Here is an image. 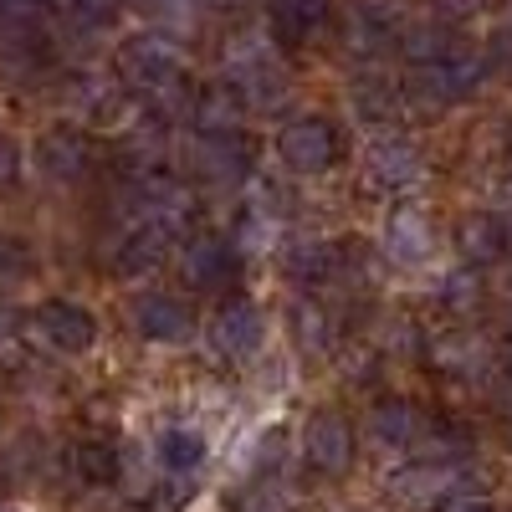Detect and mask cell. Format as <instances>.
Here are the masks:
<instances>
[{
    "label": "cell",
    "instance_id": "ba28073f",
    "mask_svg": "<svg viewBox=\"0 0 512 512\" xmlns=\"http://www.w3.org/2000/svg\"><path fill=\"white\" fill-rule=\"evenodd\" d=\"M210 338H216V349L226 359H251V354H262V344H267V318H262V308H256V303L236 297V303H226L216 313Z\"/></svg>",
    "mask_w": 512,
    "mask_h": 512
},
{
    "label": "cell",
    "instance_id": "277c9868",
    "mask_svg": "<svg viewBox=\"0 0 512 512\" xmlns=\"http://www.w3.org/2000/svg\"><path fill=\"white\" fill-rule=\"evenodd\" d=\"M31 338L52 354H88L98 344V318L82 308V303H67V297H52L31 313Z\"/></svg>",
    "mask_w": 512,
    "mask_h": 512
},
{
    "label": "cell",
    "instance_id": "52a82bcc",
    "mask_svg": "<svg viewBox=\"0 0 512 512\" xmlns=\"http://www.w3.org/2000/svg\"><path fill=\"white\" fill-rule=\"evenodd\" d=\"M303 456L318 477H344L349 472V461H354V431H349V420L338 415V410H323L308 420V431H303Z\"/></svg>",
    "mask_w": 512,
    "mask_h": 512
},
{
    "label": "cell",
    "instance_id": "d6986e66",
    "mask_svg": "<svg viewBox=\"0 0 512 512\" xmlns=\"http://www.w3.org/2000/svg\"><path fill=\"white\" fill-rule=\"evenodd\" d=\"M461 256L466 262H497V256L507 251V226H502V216H466L461 221Z\"/></svg>",
    "mask_w": 512,
    "mask_h": 512
},
{
    "label": "cell",
    "instance_id": "603a6c76",
    "mask_svg": "<svg viewBox=\"0 0 512 512\" xmlns=\"http://www.w3.org/2000/svg\"><path fill=\"white\" fill-rule=\"evenodd\" d=\"M52 6L62 11L67 26H77V31H98V26H108V16L118 11V0H52Z\"/></svg>",
    "mask_w": 512,
    "mask_h": 512
},
{
    "label": "cell",
    "instance_id": "1f68e13d",
    "mask_svg": "<svg viewBox=\"0 0 512 512\" xmlns=\"http://www.w3.org/2000/svg\"><path fill=\"white\" fill-rule=\"evenodd\" d=\"M16 262V241H6V236H0V272H6Z\"/></svg>",
    "mask_w": 512,
    "mask_h": 512
},
{
    "label": "cell",
    "instance_id": "8fae6325",
    "mask_svg": "<svg viewBox=\"0 0 512 512\" xmlns=\"http://www.w3.org/2000/svg\"><path fill=\"white\" fill-rule=\"evenodd\" d=\"M190 169L200 180H210V185H236V180L251 175V144L241 134H231V139H200L195 134Z\"/></svg>",
    "mask_w": 512,
    "mask_h": 512
},
{
    "label": "cell",
    "instance_id": "9a60e30c",
    "mask_svg": "<svg viewBox=\"0 0 512 512\" xmlns=\"http://www.w3.org/2000/svg\"><path fill=\"white\" fill-rule=\"evenodd\" d=\"M400 6H390V0H359L354 16H349V47L354 52H379V47H390V41L400 36Z\"/></svg>",
    "mask_w": 512,
    "mask_h": 512
},
{
    "label": "cell",
    "instance_id": "9c48e42d",
    "mask_svg": "<svg viewBox=\"0 0 512 512\" xmlns=\"http://www.w3.org/2000/svg\"><path fill=\"white\" fill-rule=\"evenodd\" d=\"M190 323L195 318L185 308V297H175V292H144L134 303V333L149 338V344H185Z\"/></svg>",
    "mask_w": 512,
    "mask_h": 512
},
{
    "label": "cell",
    "instance_id": "83f0119b",
    "mask_svg": "<svg viewBox=\"0 0 512 512\" xmlns=\"http://www.w3.org/2000/svg\"><path fill=\"white\" fill-rule=\"evenodd\" d=\"M21 180V144L11 134H0V190H11Z\"/></svg>",
    "mask_w": 512,
    "mask_h": 512
},
{
    "label": "cell",
    "instance_id": "d6a6232c",
    "mask_svg": "<svg viewBox=\"0 0 512 512\" xmlns=\"http://www.w3.org/2000/svg\"><path fill=\"white\" fill-rule=\"evenodd\" d=\"M0 512H11V507H0Z\"/></svg>",
    "mask_w": 512,
    "mask_h": 512
},
{
    "label": "cell",
    "instance_id": "d4e9b609",
    "mask_svg": "<svg viewBox=\"0 0 512 512\" xmlns=\"http://www.w3.org/2000/svg\"><path fill=\"white\" fill-rule=\"evenodd\" d=\"M354 103H359V113H364L369 123H390V118H395V103H400V98H395L390 88H379V82H364V88L354 93Z\"/></svg>",
    "mask_w": 512,
    "mask_h": 512
},
{
    "label": "cell",
    "instance_id": "f546056e",
    "mask_svg": "<svg viewBox=\"0 0 512 512\" xmlns=\"http://www.w3.org/2000/svg\"><path fill=\"white\" fill-rule=\"evenodd\" d=\"M441 512H497V507L487 497H477V492H456V497L441 502Z\"/></svg>",
    "mask_w": 512,
    "mask_h": 512
},
{
    "label": "cell",
    "instance_id": "7c38bea8",
    "mask_svg": "<svg viewBox=\"0 0 512 512\" xmlns=\"http://www.w3.org/2000/svg\"><path fill=\"white\" fill-rule=\"evenodd\" d=\"M241 118H246V98L231 88V82H221V88H205L190 98V123L200 139H231L241 134Z\"/></svg>",
    "mask_w": 512,
    "mask_h": 512
},
{
    "label": "cell",
    "instance_id": "7a4b0ae2",
    "mask_svg": "<svg viewBox=\"0 0 512 512\" xmlns=\"http://www.w3.org/2000/svg\"><path fill=\"white\" fill-rule=\"evenodd\" d=\"M277 159L292 169V175H328V169L344 159V139L328 118H292L277 134Z\"/></svg>",
    "mask_w": 512,
    "mask_h": 512
},
{
    "label": "cell",
    "instance_id": "2e32d148",
    "mask_svg": "<svg viewBox=\"0 0 512 512\" xmlns=\"http://www.w3.org/2000/svg\"><path fill=\"white\" fill-rule=\"evenodd\" d=\"M154 456H159V466L169 477H195L200 466H205V456H210V446H205V436L200 431H190V425H164L159 431V441H154Z\"/></svg>",
    "mask_w": 512,
    "mask_h": 512
},
{
    "label": "cell",
    "instance_id": "484cf974",
    "mask_svg": "<svg viewBox=\"0 0 512 512\" xmlns=\"http://www.w3.org/2000/svg\"><path fill=\"white\" fill-rule=\"evenodd\" d=\"M441 292H446L441 303H446L451 313H466V308H477L482 282H477V272H456V277H446V287H441Z\"/></svg>",
    "mask_w": 512,
    "mask_h": 512
},
{
    "label": "cell",
    "instance_id": "5bb4252c",
    "mask_svg": "<svg viewBox=\"0 0 512 512\" xmlns=\"http://www.w3.org/2000/svg\"><path fill=\"white\" fill-rule=\"evenodd\" d=\"M384 251H390L395 267H425L431 262V221L420 210H395L390 226H384Z\"/></svg>",
    "mask_w": 512,
    "mask_h": 512
},
{
    "label": "cell",
    "instance_id": "e0dca14e",
    "mask_svg": "<svg viewBox=\"0 0 512 512\" xmlns=\"http://www.w3.org/2000/svg\"><path fill=\"white\" fill-rule=\"evenodd\" d=\"M267 21L282 41H308L328 21V0H267Z\"/></svg>",
    "mask_w": 512,
    "mask_h": 512
},
{
    "label": "cell",
    "instance_id": "ffe728a7",
    "mask_svg": "<svg viewBox=\"0 0 512 512\" xmlns=\"http://www.w3.org/2000/svg\"><path fill=\"white\" fill-rule=\"evenodd\" d=\"M169 241H175V236H164V231H154V226H128V236L118 241V272L134 277V272L159 267V256H164Z\"/></svg>",
    "mask_w": 512,
    "mask_h": 512
},
{
    "label": "cell",
    "instance_id": "4dcf8cb0",
    "mask_svg": "<svg viewBox=\"0 0 512 512\" xmlns=\"http://www.w3.org/2000/svg\"><path fill=\"white\" fill-rule=\"evenodd\" d=\"M482 11V0H436V16L441 21H466V16H477Z\"/></svg>",
    "mask_w": 512,
    "mask_h": 512
},
{
    "label": "cell",
    "instance_id": "f1b7e54d",
    "mask_svg": "<svg viewBox=\"0 0 512 512\" xmlns=\"http://www.w3.org/2000/svg\"><path fill=\"white\" fill-rule=\"evenodd\" d=\"M241 512H292V507H287V497L267 482V487H256V492L241 502Z\"/></svg>",
    "mask_w": 512,
    "mask_h": 512
},
{
    "label": "cell",
    "instance_id": "ac0fdd59",
    "mask_svg": "<svg viewBox=\"0 0 512 512\" xmlns=\"http://www.w3.org/2000/svg\"><path fill=\"white\" fill-rule=\"evenodd\" d=\"M369 431H374V441H379V446L405 451V446L420 436V410H415L410 400H379V405H374V415H369Z\"/></svg>",
    "mask_w": 512,
    "mask_h": 512
},
{
    "label": "cell",
    "instance_id": "4fadbf2b",
    "mask_svg": "<svg viewBox=\"0 0 512 512\" xmlns=\"http://www.w3.org/2000/svg\"><path fill=\"white\" fill-rule=\"evenodd\" d=\"M231 267H236V246L221 241V236H195V241L180 251V272H185V282L200 287V292L221 287V282L231 277Z\"/></svg>",
    "mask_w": 512,
    "mask_h": 512
},
{
    "label": "cell",
    "instance_id": "6da1fadb",
    "mask_svg": "<svg viewBox=\"0 0 512 512\" xmlns=\"http://www.w3.org/2000/svg\"><path fill=\"white\" fill-rule=\"evenodd\" d=\"M113 67H118L123 88L144 93L149 103H159V108L185 103L190 108V98H185V88H190V82H185L190 77V57L180 52L175 36H164V31H134V36H123Z\"/></svg>",
    "mask_w": 512,
    "mask_h": 512
},
{
    "label": "cell",
    "instance_id": "836d02e7",
    "mask_svg": "<svg viewBox=\"0 0 512 512\" xmlns=\"http://www.w3.org/2000/svg\"><path fill=\"white\" fill-rule=\"evenodd\" d=\"M507 6H512V0H507Z\"/></svg>",
    "mask_w": 512,
    "mask_h": 512
},
{
    "label": "cell",
    "instance_id": "cb8c5ba5",
    "mask_svg": "<svg viewBox=\"0 0 512 512\" xmlns=\"http://www.w3.org/2000/svg\"><path fill=\"white\" fill-rule=\"evenodd\" d=\"M292 328H297V338L313 349V344H328V318H323V308L313 303V297H303V303H292Z\"/></svg>",
    "mask_w": 512,
    "mask_h": 512
},
{
    "label": "cell",
    "instance_id": "4316f807",
    "mask_svg": "<svg viewBox=\"0 0 512 512\" xmlns=\"http://www.w3.org/2000/svg\"><path fill=\"white\" fill-rule=\"evenodd\" d=\"M139 11H149L154 21H164V26H175V21H190L195 16V0H134Z\"/></svg>",
    "mask_w": 512,
    "mask_h": 512
},
{
    "label": "cell",
    "instance_id": "7402d4cb",
    "mask_svg": "<svg viewBox=\"0 0 512 512\" xmlns=\"http://www.w3.org/2000/svg\"><path fill=\"white\" fill-rule=\"evenodd\" d=\"M72 466H77V477L82 482H113L118 477V451L108 446V441H82L77 451H72Z\"/></svg>",
    "mask_w": 512,
    "mask_h": 512
},
{
    "label": "cell",
    "instance_id": "44dd1931",
    "mask_svg": "<svg viewBox=\"0 0 512 512\" xmlns=\"http://www.w3.org/2000/svg\"><path fill=\"white\" fill-rule=\"evenodd\" d=\"M338 246L333 241H308V246H297L292 256H287V272L297 277V282H323L328 272H338V256H333Z\"/></svg>",
    "mask_w": 512,
    "mask_h": 512
},
{
    "label": "cell",
    "instance_id": "8992f818",
    "mask_svg": "<svg viewBox=\"0 0 512 512\" xmlns=\"http://www.w3.org/2000/svg\"><path fill=\"white\" fill-rule=\"evenodd\" d=\"M364 175H369V185H379V190H410V185L425 180V159H420V149H415L410 139L379 134V139L364 149Z\"/></svg>",
    "mask_w": 512,
    "mask_h": 512
},
{
    "label": "cell",
    "instance_id": "30bf717a",
    "mask_svg": "<svg viewBox=\"0 0 512 512\" xmlns=\"http://www.w3.org/2000/svg\"><path fill=\"white\" fill-rule=\"evenodd\" d=\"M456 482H461V466L451 461H415L405 472L390 477V497H400L405 507H436L446 497H456Z\"/></svg>",
    "mask_w": 512,
    "mask_h": 512
},
{
    "label": "cell",
    "instance_id": "5b68a950",
    "mask_svg": "<svg viewBox=\"0 0 512 512\" xmlns=\"http://www.w3.org/2000/svg\"><path fill=\"white\" fill-rule=\"evenodd\" d=\"M36 169H41L47 180H57V185L82 180V175L93 169V139L82 134V128H72V123L47 128V134L36 139Z\"/></svg>",
    "mask_w": 512,
    "mask_h": 512
},
{
    "label": "cell",
    "instance_id": "3957f363",
    "mask_svg": "<svg viewBox=\"0 0 512 512\" xmlns=\"http://www.w3.org/2000/svg\"><path fill=\"white\" fill-rule=\"evenodd\" d=\"M482 77H487V62H482L477 52L456 47V52H446L441 62L415 67V72H410V93L425 98V103H436V108H446V103L472 98V93L482 88Z\"/></svg>",
    "mask_w": 512,
    "mask_h": 512
}]
</instances>
